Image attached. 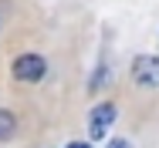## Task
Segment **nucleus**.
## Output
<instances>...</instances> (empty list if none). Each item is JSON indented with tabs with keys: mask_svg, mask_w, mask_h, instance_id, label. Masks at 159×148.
<instances>
[{
	"mask_svg": "<svg viewBox=\"0 0 159 148\" xmlns=\"http://www.w3.org/2000/svg\"><path fill=\"white\" fill-rule=\"evenodd\" d=\"M14 78L17 81H24V84H37L44 74H48V61L41 57V54H20V57L14 61Z\"/></svg>",
	"mask_w": 159,
	"mask_h": 148,
	"instance_id": "1",
	"label": "nucleus"
},
{
	"mask_svg": "<svg viewBox=\"0 0 159 148\" xmlns=\"http://www.w3.org/2000/svg\"><path fill=\"white\" fill-rule=\"evenodd\" d=\"M132 81L142 88H156L159 84V57L152 54H139L132 61Z\"/></svg>",
	"mask_w": 159,
	"mask_h": 148,
	"instance_id": "2",
	"label": "nucleus"
},
{
	"mask_svg": "<svg viewBox=\"0 0 159 148\" xmlns=\"http://www.w3.org/2000/svg\"><path fill=\"white\" fill-rule=\"evenodd\" d=\"M115 104H98V108H92V115H88V135L92 138H105V131L112 128V121H115Z\"/></svg>",
	"mask_w": 159,
	"mask_h": 148,
	"instance_id": "3",
	"label": "nucleus"
},
{
	"mask_svg": "<svg viewBox=\"0 0 159 148\" xmlns=\"http://www.w3.org/2000/svg\"><path fill=\"white\" fill-rule=\"evenodd\" d=\"M14 131H17V118H14V111L0 108V142L14 138Z\"/></svg>",
	"mask_w": 159,
	"mask_h": 148,
	"instance_id": "4",
	"label": "nucleus"
},
{
	"mask_svg": "<svg viewBox=\"0 0 159 148\" xmlns=\"http://www.w3.org/2000/svg\"><path fill=\"white\" fill-rule=\"evenodd\" d=\"M108 148H132V145H129V142H122V138H112V142H108Z\"/></svg>",
	"mask_w": 159,
	"mask_h": 148,
	"instance_id": "5",
	"label": "nucleus"
},
{
	"mask_svg": "<svg viewBox=\"0 0 159 148\" xmlns=\"http://www.w3.org/2000/svg\"><path fill=\"white\" fill-rule=\"evenodd\" d=\"M68 148H88V145H85V142H71Z\"/></svg>",
	"mask_w": 159,
	"mask_h": 148,
	"instance_id": "6",
	"label": "nucleus"
}]
</instances>
